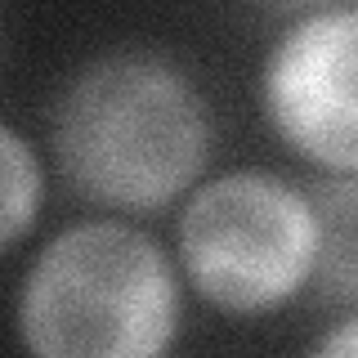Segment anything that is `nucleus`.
Returning <instances> with one entry per match:
<instances>
[{"label":"nucleus","instance_id":"obj_1","mask_svg":"<svg viewBox=\"0 0 358 358\" xmlns=\"http://www.w3.org/2000/svg\"><path fill=\"white\" fill-rule=\"evenodd\" d=\"M210 108L179 59L117 45L85 59L50 108V157L63 184L103 215H157L210 166Z\"/></svg>","mask_w":358,"mask_h":358},{"label":"nucleus","instance_id":"obj_2","mask_svg":"<svg viewBox=\"0 0 358 358\" xmlns=\"http://www.w3.org/2000/svg\"><path fill=\"white\" fill-rule=\"evenodd\" d=\"M184 327L175 255L126 215L63 224L22 268L18 345L36 358H162Z\"/></svg>","mask_w":358,"mask_h":358},{"label":"nucleus","instance_id":"obj_3","mask_svg":"<svg viewBox=\"0 0 358 358\" xmlns=\"http://www.w3.org/2000/svg\"><path fill=\"white\" fill-rule=\"evenodd\" d=\"M175 268L224 318L255 322L291 309L318 287L322 268L318 188L264 166L201 175L179 197Z\"/></svg>","mask_w":358,"mask_h":358},{"label":"nucleus","instance_id":"obj_4","mask_svg":"<svg viewBox=\"0 0 358 358\" xmlns=\"http://www.w3.org/2000/svg\"><path fill=\"white\" fill-rule=\"evenodd\" d=\"M260 112L273 139L327 179L358 175V9H300L260 59Z\"/></svg>","mask_w":358,"mask_h":358},{"label":"nucleus","instance_id":"obj_5","mask_svg":"<svg viewBox=\"0 0 358 358\" xmlns=\"http://www.w3.org/2000/svg\"><path fill=\"white\" fill-rule=\"evenodd\" d=\"M45 197H50V179L36 143L18 126L0 121V255L31 238Z\"/></svg>","mask_w":358,"mask_h":358},{"label":"nucleus","instance_id":"obj_6","mask_svg":"<svg viewBox=\"0 0 358 358\" xmlns=\"http://www.w3.org/2000/svg\"><path fill=\"white\" fill-rule=\"evenodd\" d=\"M309 354L313 358H354L358 354V318H354V309H345L341 318L331 322V331H322L318 341L309 345Z\"/></svg>","mask_w":358,"mask_h":358}]
</instances>
